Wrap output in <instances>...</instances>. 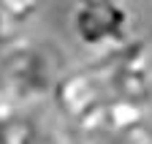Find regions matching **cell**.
<instances>
[{"label": "cell", "mask_w": 152, "mask_h": 144, "mask_svg": "<svg viewBox=\"0 0 152 144\" xmlns=\"http://www.w3.org/2000/svg\"><path fill=\"white\" fill-rule=\"evenodd\" d=\"M63 55L52 41L19 38L0 57V93L19 109L52 98L60 76L65 74Z\"/></svg>", "instance_id": "obj_1"}, {"label": "cell", "mask_w": 152, "mask_h": 144, "mask_svg": "<svg viewBox=\"0 0 152 144\" xmlns=\"http://www.w3.org/2000/svg\"><path fill=\"white\" fill-rule=\"evenodd\" d=\"M65 144H152V131L147 128V109L109 98L90 117L65 125Z\"/></svg>", "instance_id": "obj_2"}, {"label": "cell", "mask_w": 152, "mask_h": 144, "mask_svg": "<svg viewBox=\"0 0 152 144\" xmlns=\"http://www.w3.org/2000/svg\"><path fill=\"white\" fill-rule=\"evenodd\" d=\"M98 68L106 79L111 98L130 101L149 112L152 106V46L144 38H130L120 49L101 55Z\"/></svg>", "instance_id": "obj_3"}, {"label": "cell", "mask_w": 152, "mask_h": 144, "mask_svg": "<svg viewBox=\"0 0 152 144\" xmlns=\"http://www.w3.org/2000/svg\"><path fill=\"white\" fill-rule=\"evenodd\" d=\"M71 30L73 38L84 49L95 55H106L111 49H120L133 33V16L120 0H101V3H76L71 14Z\"/></svg>", "instance_id": "obj_4"}, {"label": "cell", "mask_w": 152, "mask_h": 144, "mask_svg": "<svg viewBox=\"0 0 152 144\" xmlns=\"http://www.w3.org/2000/svg\"><path fill=\"white\" fill-rule=\"evenodd\" d=\"M109 98H111V93L106 87V79L101 74L98 63L65 71L52 93V101L60 112V117L65 120V125H73V122L90 117Z\"/></svg>", "instance_id": "obj_5"}, {"label": "cell", "mask_w": 152, "mask_h": 144, "mask_svg": "<svg viewBox=\"0 0 152 144\" xmlns=\"http://www.w3.org/2000/svg\"><path fill=\"white\" fill-rule=\"evenodd\" d=\"M35 122L0 93V144H35Z\"/></svg>", "instance_id": "obj_6"}, {"label": "cell", "mask_w": 152, "mask_h": 144, "mask_svg": "<svg viewBox=\"0 0 152 144\" xmlns=\"http://www.w3.org/2000/svg\"><path fill=\"white\" fill-rule=\"evenodd\" d=\"M44 3L46 0H0V6H3V11L11 16V19L22 27V25H27L33 16L44 8Z\"/></svg>", "instance_id": "obj_7"}, {"label": "cell", "mask_w": 152, "mask_h": 144, "mask_svg": "<svg viewBox=\"0 0 152 144\" xmlns=\"http://www.w3.org/2000/svg\"><path fill=\"white\" fill-rule=\"evenodd\" d=\"M16 38H19V25L3 11V6H0V57L6 55V49H8Z\"/></svg>", "instance_id": "obj_8"}, {"label": "cell", "mask_w": 152, "mask_h": 144, "mask_svg": "<svg viewBox=\"0 0 152 144\" xmlns=\"http://www.w3.org/2000/svg\"><path fill=\"white\" fill-rule=\"evenodd\" d=\"M76 3H101V0H76Z\"/></svg>", "instance_id": "obj_9"}]
</instances>
